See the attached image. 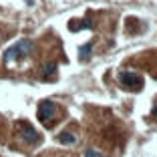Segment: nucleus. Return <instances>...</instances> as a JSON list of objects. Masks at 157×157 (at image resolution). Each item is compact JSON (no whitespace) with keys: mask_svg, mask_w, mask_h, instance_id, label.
Segmentation results:
<instances>
[{"mask_svg":"<svg viewBox=\"0 0 157 157\" xmlns=\"http://www.w3.org/2000/svg\"><path fill=\"white\" fill-rule=\"evenodd\" d=\"M30 51H33V42L30 40H26V38H24V40H18L16 44H12L8 51L4 52V63L8 65V63H14V60H20Z\"/></svg>","mask_w":157,"mask_h":157,"instance_id":"1","label":"nucleus"},{"mask_svg":"<svg viewBox=\"0 0 157 157\" xmlns=\"http://www.w3.org/2000/svg\"><path fill=\"white\" fill-rule=\"evenodd\" d=\"M119 83L123 85L125 89H129V91H141V89H143V78H141V75L131 73V71L119 73Z\"/></svg>","mask_w":157,"mask_h":157,"instance_id":"2","label":"nucleus"},{"mask_svg":"<svg viewBox=\"0 0 157 157\" xmlns=\"http://www.w3.org/2000/svg\"><path fill=\"white\" fill-rule=\"evenodd\" d=\"M55 117H56V105L52 101L46 99V101H42L40 105H38V119H40L44 125H48Z\"/></svg>","mask_w":157,"mask_h":157,"instance_id":"3","label":"nucleus"},{"mask_svg":"<svg viewBox=\"0 0 157 157\" xmlns=\"http://www.w3.org/2000/svg\"><path fill=\"white\" fill-rule=\"evenodd\" d=\"M18 129H20L18 135L24 139V141H26L28 145H36V143H40V135H38L28 123H20V125H18Z\"/></svg>","mask_w":157,"mask_h":157,"instance_id":"4","label":"nucleus"},{"mask_svg":"<svg viewBox=\"0 0 157 157\" xmlns=\"http://www.w3.org/2000/svg\"><path fill=\"white\" fill-rule=\"evenodd\" d=\"M91 51H93V42H87V44L81 46V51H78V60H89L91 59Z\"/></svg>","mask_w":157,"mask_h":157,"instance_id":"5","label":"nucleus"},{"mask_svg":"<svg viewBox=\"0 0 157 157\" xmlns=\"http://www.w3.org/2000/svg\"><path fill=\"white\" fill-rule=\"evenodd\" d=\"M55 73H56V63H48V65L42 67L40 77H42V78H48V77H52Z\"/></svg>","mask_w":157,"mask_h":157,"instance_id":"6","label":"nucleus"},{"mask_svg":"<svg viewBox=\"0 0 157 157\" xmlns=\"http://www.w3.org/2000/svg\"><path fill=\"white\" fill-rule=\"evenodd\" d=\"M71 30H83V28H93V20H85V22H69Z\"/></svg>","mask_w":157,"mask_h":157,"instance_id":"7","label":"nucleus"},{"mask_svg":"<svg viewBox=\"0 0 157 157\" xmlns=\"http://www.w3.org/2000/svg\"><path fill=\"white\" fill-rule=\"evenodd\" d=\"M59 141H60V143H65V145H73L75 141H77V137H75L73 133H69V131H65V133L59 135Z\"/></svg>","mask_w":157,"mask_h":157,"instance_id":"8","label":"nucleus"},{"mask_svg":"<svg viewBox=\"0 0 157 157\" xmlns=\"http://www.w3.org/2000/svg\"><path fill=\"white\" fill-rule=\"evenodd\" d=\"M85 157H103L99 151H95V149H87V153H85Z\"/></svg>","mask_w":157,"mask_h":157,"instance_id":"9","label":"nucleus"},{"mask_svg":"<svg viewBox=\"0 0 157 157\" xmlns=\"http://www.w3.org/2000/svg\"><path fill=\"white\" fill-rule=\"evenodd\" d=\"M153 113H155V115H157V105H155V107H153Z\"/></svg>","mask_w":157,"mask_h":157,"instance_id":"10","label":"nucleus"}]
</instances>
